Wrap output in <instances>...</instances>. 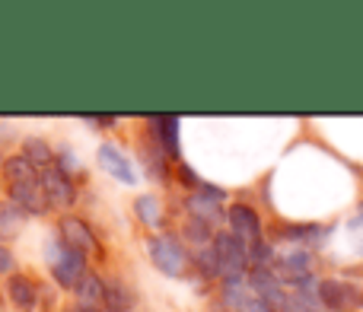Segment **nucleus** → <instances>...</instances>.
Returning a JSON list of instances; mask_svg holds the SVG:
<instances>
[{"label": "nucleus", "mask_w": 363, "mask_h": 312, "mask_svg": "<svg viewBox=\"0 0 363 312\" xmlns=\"http://www.w3.org/2000/svg\"><path fill=\"white\" fill-rule=\"evenodd\" d=\"M4 172L6 182H10V194L13 201L19 204V211H32V213H42L48 211V201L42 194V179H38V169L32 166L26 156H13V160L4 162Z\"/></svg>", "instance_id": "nucleus-1"}, {"label": "nucleus", "mask_w": 363, "mask_h": 312, "mask_svg": "<svg viewBox=\"0 0 363 312\" xmlns=\"http://www.w3.org/2000/svg\"><path fill=\"white\" fill-rule=\"evenodd\" d=\"M213 255H217V268L226 281L242 277L245 264H249V249H245V243L239 236H233V233H220V236L213 239Z\"/></svg>", "instance_id": "nucleus-2"}, {"label": "nucleus", "mask_w": 363, "mask_h": 312, "mask_svg": "<svg viewBox=\"0 0 363 312\" xmlns=\"http://www.w3.org/2000/svg\"><path fill=\"white\" fill-rule=\"evenodd\" d=\"M51 271L61 287H80V281L86 277V258L67 249L64 243H55L51 245Z\"/></svg>", "instance_id": "nucleus-3"}, {"label": "nucleus", "mask_w": 363, "mask_h": 312, "mask_svg": "<svg viewBox=\"0 0 363 312\" xmlns=\"http://www.w3.org/2000/svg\"><path fill=\"white\" fill-rule=\"evenodd\" d=\"M319 303L335 312H357L363 309V287L354 281H322Z\"/></svg>", "instance_id": "nucleus-4"}, {"label": "nucleus", "mask_w": 363, "mask_h": 312, "mask_svg": "<svg viewBox=\"0 0 363 312\" xmlns=\"http://www.w3.org/2000/svg\"><path fill=\"white\" fill-rule=\"evenodd\" d=\"M150 258H153V264H157L163 274H169V277H182L188 271V255H185V249L179 245V239L176 236H157L150 243Z\"/></svg>", "instance_id": "nucleus-5"}, {"label": "nucleus", "mask_w": 363, "mask_h": 312, "mask_svg": "<svg viewBox=\"0 0 363 312\" xmlns=\"http://www.w3.org/2000/svg\"><path fill=\"white\" fill-rule=\"evenodd\" d=\"M38 179H42V194L48 201V207H67L74 204L77 191H74V182L67 179L64 169H57L55 162L45 169H38Z\"/></svg>", "instance_id": "nucleus-6"}, {"label": "nucleus", "mask_w": 363, "mask_h": 312, "mask_svg": "<svg viewBox=\"0 0 363 312\" xmlns=\"http://www.w3.org/2000/svg\"><path fill=\"white\" fill-rule=\"evenodd\" d=\"M223 296H226V303H230L233 309H239V312H274L268 303L262 300V296L255 294V290L249 287V284L242 281V277L226 281L223 284Z\"/></svg>", "instance_id": "nucleus-7"}, {"label": "nucleus", "mask_w": 363, "mask_h": 312, "mask_svg": "<svg viewBox=\"0 0 363 312\" xmlns=\"http://www.w3.org/2000/svg\"><path fill=\"white\" fill-rule=\"evenodd\" d=\"M61 239H64L67 249L80 252V255H93V252L99 249V245H96V236L89 233V226L83 223V220H77V217H64L61 220Z\"/></svg>", "instance_id": "nucleus-8"}, {"label": "nucleus", "mask_w": 363, "mask_h": 312, "mask_svg": "<svg viewBox=\"0 0 363 312\" xmlns=\"http://www.w3.org/2000/svg\"><path fill=\"white\" fill-rule=\"evenodd\" d=\"M230 226H233V236H239L242 243H252V245L262 243V220H258V213L252 207L245 204L230 207Z\"/></svg>", "instance_id": "nucleus-9"}, {"label": "nucleus", "mask_w": 363, "mask_h": 312, "mask_svg": "<svg viewBox=\"0 0 363 312\" xmlns=\"http://www.w3.org/2000/svg\"><path fill=\"white\" fill-rule=\"evenodd\" d=\"M99 166L106 169L108 175H115L118 182H125V185H134V166L128 162V156H121V150L115 144H102L99 147Z\"/></svg>", "instance_id": "nucleus-10"}, {"label": "nucleus", "mask_w": 363, "mask_h": 312, "mask_svg": "<svg viewBox=\"0 0 363 312\" xmlns=\"http://www.w3.org/2000/svg\"><path fill=\"white\" fill-rule=\"evenodd\" d=\"M77 296H80V309L83 312H102L106 309V284L99 277L86 274L77 287Z\"/></svg>", "instance_id": "nucleus-11"}, {"label": "nucleus", "mask_w": 363, "mask_h": 312, "mask_svg": "<svg viewBox=\"0 0 363 312\" xmlns=\"http://www.w3.org/2000/svg\"><path fill=\"white\" fill-rule=\"evenodd\" d=\"M150 125L157 128V138L163 140V150L169 156H179V118L166 115V118H150Z\"/></svg>", "instance_id": "nucleus-12"}, {"label": "nucleus", "mask_w": 363, "mask_h": 312, "mask_svg": "<svg viewBox=\"0 0 363 312\" xmlns=\"http://www.w3.org/2000/svg\"><path fill=\"white\" fill-rule=\"evenodd\" d=\"M10 296H13V303H16L19 309L35 306V287H32V281H26V277H13L10 281Z\"/></svg>", "instance_id": "nucleus-13"}, {"label": "nucleus", "mask_w": 363, "mask_h": 312, "mask_svg": "<svg viewBox=\"0 0 363 312\" xmlns=\"http://www.w3.org/2000/svg\"><path fill=\"white\" fill-rule=\"evenodd\" d=\"M138 217L144 220L147 226H160V220H163V211H160V201L153 198V194H144V198H138Z\"/></svg>", "instance_id": "nucleus-14"}, {"label": "nucleus", "mask_w": 363, "mask_h": 312, "mask_svg": "<svg viewBox=\"0 0 363 312\" xmlns=\"http://www.w3.org/2000/svg\"><path fill=\"white\" fill-rule=\"evenodd\" d=\"M23 156H26V160H29L32 162V166H51V153H48V147H45L42 144V140H26V150H23Z\"/></svg>", "instance_id": "nucleus-15"}, {"label": "nucleus", "mask_w": 363, "mask_h": 312, "mask_svg": "<svg viewBox=\"0 0 363 312\" xmlns=\"http://www.w3.org/2000/svg\"><path fill=\"white\" fill-rule=\"evenodd\" d=\"M23 223L19 207H0V236H16V226Z\"/></svg>", "instance_id": "nucleus-16"}, {"label": "nucleus", "mask_w": 363, "mask_h": 312, "mask_svg": "<svg viewBox=\"0 0 363 312\" xmlns=\"http://www.w3.org/2000/svg\"><path fill=\"white\" fill-rule=\"evenodd\" d=\"M144 162H147V172H150L153 179H160V182L166 179V162L160 160V153H150V150H147V153H144Z\"/></svg>", "instance_id": "nucleus-17"}, {"label": "nucleus", "mask_w": 363, "mask_h": 312, "mask_svg": "<svg viewBox=\"0 0 363 312\" xmlns=\"http://www.w3.org/2000/svg\"><path fill=\"white\" fill-rule=\"evenodd\" d=\"M347 233H351V239H354V249L363 255V211L357 213V217L351 220V226H347Z\"/></svg>", "instance_id": "nucleus-18"}, {"label": "nucleus", "mask_w": 363, "mask_h": 312, "mask_svg": "<svg viewBox=\"0 0 363 312\" xmlns=\"http://www.w3.org/2000/svg\"><path fill=\"white\" fill-rule=\"evenodd\" d=\"M185 233L194 239V243H207V223H201V220H188Z\"/></svg>", "instance_id": "nucleus-19"}, {"label": "nucleus", "mask_w": 363, "mask_h": 312, "mask_svg": "<svg viewBox=\"0 0 363 312\" xmlns=\"http://www.w3.org/2000/svg\"><path fill=\"white\" fill-rule=\"evenodd\" d=\"M10 268H13V255L4 249V245H0V274H4V271H10Z\"/></svg>", "instance_id": "nucleus-20"}]
</instances>
